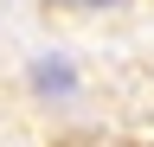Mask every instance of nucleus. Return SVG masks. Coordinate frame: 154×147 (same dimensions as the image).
Here are the masks:
<instances>
[{
	"instance_id": "1",
	"label": "nucleus",
	"mask_w": 154,
	"mask_h": 147,
	"mask_svg": "<svg viewBox=\"0 0 154 147\" xmlns=\"http://www.w3.org/2000/svg\"><path fill=\"white\" fill-rule=\"evenodd\" d=\"M64 7H116V0H64Z\"/></svg>"
}]
</instances>
